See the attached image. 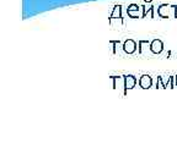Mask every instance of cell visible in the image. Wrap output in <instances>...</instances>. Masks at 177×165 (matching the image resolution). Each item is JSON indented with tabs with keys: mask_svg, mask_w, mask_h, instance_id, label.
<instances>
[{
	"mask_svg": "<svg viewBox=\"0 0 177 165\" xmlns=\"http://www.w3.org/2000/svg\"><path fill=\"white\" fill-rule=\"evenodd\" d=\"M123 49H124V52H126V53H128V54H133V53L135 52V49H137V44H135V42L132 41V39H128V41L124 42Z\"/></svg>",
	"mask_w": 177,
	"mask_h": 165,
	"instance_id": "6da1fadb",
	"label": "cell"
},
{
	"mask_svg": "<svg viewBox=\"0 0 177 165\" xmlns=\"http://www.w3.org/2000/svg\"><path fill=\"white\" fill-rule=\"evenodd\" d=\"M151 77L150 76H148V75H143L142 77H140V80H139V86L143 88V89H148V88H150L151 87Z\"/></svg>",
	"mask_w": 177,
	"mask_h": 165,
	"instance_id": "7a4b0ae2",
	"label": "cell"
},
{
	"mask_svg": "<svg viewBox=\"0 0 177 165\" xmlns=\"http://www.w3.org/2000/svg\"><path fill=\"white\" fill-rule=\"evenodd\" d=\"M162 43L161 41H159V39H155V41H153V43L150 44V49H151V52L153 53H155V54H159V53H161L162 52Z\"/></svg>",
	"mask_w": 177,
	"mask_h": 165,
	"instance_id": "3957f363",
	"label": "cell"
},
{
	"mask_svg": "<svg viewBox=\"0 0 177 165\" xmlns=\"http://www.w3.org/2000/svg\"><path fill=\"white\" fill-rule=\"evenodd\" d=\"M124 81H126V91L128 89H132L135 87V83H137V78L134 76H124Z\"/></svg>",
	"mask_w": 177,
	"mask_h": 165,
	"instance_id": "277c9868",
	"label": "cell"
},
{
	"mask_svg": "<svg viewBox=\"0 0 177 165\" xmlns=\"http://www.w3.org/2000/svg\"><path fill=\"white\" fill-rule=\"evenodd\" d=\"M112 78H113V81H115L113 87H115L116 89H121V88H123V87H124V89H126V81H124V77H112Z\"/></svg>",
	"mask_w": 177,
	"mask_h": 165,
	"instance_id": "5b68a950",
	"label": "cell"
},
{
	"mask_svg": "<svg viewBox=\"0 0 177 165\" xmlns=\"http://www.w3.org/2000/svg\"><path fill=\"white\" fill-rule=\"evenodd\" d=\"M111 18H122L121 17V6H116L113 9V12L111 15Z\"/></svg>",
	"mask_w": 177,
	"mask_h": 165,
	"instance_id": "8992f818",
	"label": "cell"
},
{
	"mask_svg": "<svg viewBox=\"0 0 177 165\" xmlns=\"http://www.w3.org/2000/svg\"><path fill=\"white\" fill-rule=\"evenodd\" d=\"M158 88H165V86H164L161 82V77L158 78Z\"/></svg>",
	"mask_w": 177,
	"mask_h": 165,
	"instance_id": "52a82bcc",
	"label": "cell"
},
{
	"mask_svg": "<svg viewBox=\"0 0 177 165\" xmlns=\"http://www.w3.org/2000/svg\"><path fill=\"white\" fill-rule=\"evenodd\" d=\"M128 10H129V11H132V10H138V6H137V5H131Z\"/></svg>",
	"mask_w": 177,
	"mask_h": 165,
	"instance_id": "ba28073f",
	"label": "cell"
},
{
	"mask_svg": "<svg viewBox=\"0 0 177 165\" xmlns=\"http://www.w3.org/2000/svg\"><path fill=\"white\" fill-rule=\"evenodd\" d=\"M176 86H177V77H176Z\"/></svg>",
	"mask_w": 177,
	"mask_h": 165,
	"instance_id": "9c48e42d",
	"label": "cell"
}]
</instances>
